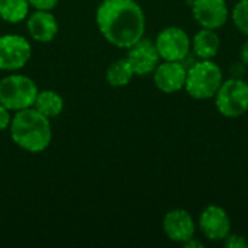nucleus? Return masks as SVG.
I'll return each mask as SVG.
<instances>
[{
    "label": "nucleus",
    "mask_w": 248,
    "mask_h": 248,
    "mask_svg": "<svg viewBox=\"0 0 248 248\" xmlns=\"http://www.w3.org/2000/svg\"><path fill=\"white\" fill-rule=\"evenodd\" d=\"M103 38L116 48L128 49L145 35V13L135 0H103L96 10Z\"/></svg>",
    "instance_id": "1"
},
{
    "label": "nucleus",
    "mask_w": 248,
    "mask_h": 248,
    "mask_svg": "<svg viewBox=\"0 0 248 248\" xmlns=\"http://www.w3.org/2000/svg\"><path fill=\"white\" fill-rule=\"evenodd\" d=\"M13 142L28 153L45 151L52 140L49 118L44 116L33 106L15 112L9 125Z\"/></svg>",
    "instance_id": "2"
},
{
    "label": "nucleus",
    "mask_w": 248,
    "mask_h": 248,
    "mask_svg": "<svg viewBox=\"0 0 248 248\" xmlns=\"http://www.w3.org/2000/svg\"><path fill=\"white\" fill-rule=\"evenodd\" d=\"M222 81V68L214 60H198L187 67L185 90L195 100H209L215 97Z\"/></svg>",
    "instance_id": "3"
},
{
    "label": "nucleus",
    "mask_w": 248,
    "mask_h": 248,
    "mask_svg": "<svg viewBox=\"0 0 248 248\" xmlns=\"http://www.w3.org/2000/svg\"><path fill=\"white\" fill-rule=\"evenodd\" d=\"M38 92L36 83L23 74H10L0 80V103L13 113L32 108Z\"/></svg>",
    "instance_id": "4"
},
{
    "label": "nucleus",
    "mask_w": 248,
    "mask_h": 248,
    "mask_svg": "<svg viewBox=\"0 0 248 248\" xmlns=\"http://www.w3.org/2000/svg\"><path fill=\"white\" fill-rule=\"evenodd\" d=\"M214 99L217 110L224 118H240L248 112V83L240 77L224 80Z\"/></svg>",
    "instance_id": "5"
},
{
    "label": "nucleus",
    "mask_w": 248,
    "mask_h": 248,
    "mask_svg": "<svg viewBox=\"0 0 248 248\" xmlns=\"http://www.w3.org/2000/svg\"><path fill=\"white\" fill-rule=\"evenodd\" d=\"M161 61H185L192 52V39L179 26L161 29L154 41Z\"/></svg>",
    "instance_id": "6"
},
{
    "label": "nucleus",
    "mask_w": 248,
    "mask_h": 248,
    "mask_svg": "<svg viewBox=\"0 0 248 248\" xmlns=\"http://www.w3.org/2000/svg\"><path fill=\"white\" fill-rule=\"evenodd\" d=\"M32 55V46L29 41L16 33H7L0 36V70L17 71L23 68Z\"/></svg>",
    "instance_id": "7"
},
{
    "label": "nucleus",
    "mask_w": 248,
    "mask_h": 248,
    "mask_svg": "<svg viewBox=\"0 0 248 248\" xmlns=\"http://www.w3.org/2000/svg\"><path fill=\"white\" fill-rule=\"evenodd\" d=\"M198 228L208 241L222 243L232 230L228 212L219 205H208L198 219Z\"/></svg>",
    "instance_id": "8"
},
{
    "label": "nucleus",
    "mask_w": 248,
    "mask_h": 248,
    "mask_svg": "<svg viewBox=\"0 0 248 248\" xmlns=\"http://www.w3.org/2000/svg\"><path fill=\"white\" fill-rule=\"evenodd\" d=\"M190 9L201 28L214 31L224 28L231 15L227 0H192Z\"/></svg>",
    "instance_id": "9"
},
{
    "label": "nucleus",
    "mask_w": 248,
    "mask_h": 248,
    "mask_svg": "<svg viewBox=\"0 0 248 248\" xmlns=\"http://www.w3.org/2000/svg\"><path fill=\"white\" fill-rule=\"evenodd\" d=\"M196 228L198 224L195 222L192 214L183 208L171 209L163 218V231L173 243L185 244L187 240L195 237Z\"/></svg>",
    "instance_id": "10"
},
{
    "label": "nucleus",
    "mask_w": 248,
    "mask_h": 248,
    "mask_svg": "<svg viewBox=\"0 0 248 248\" xmlns=\"http://www.w3.org/2000/svg\"><path fill=\"white\" fill-rule=\"evenodd\" d=\"M126 60L129 61L135 76H148L153 74L157 65L161 62L160 54L154 41L141 38L132 46L128 48Z\"/></svg>",
    "instance_id": "11"
},
{
    "label": "nucleus",
    "mask_w": 248,
    "mask_h": 248,
    "mask_svg": "<svg viewBox=\"0 0 248 248\" xmlns=\"http://www.w3.org/2000/svg\"><path fill=\"white\" fill-rule=\"evenodd\" d=\"M187 67L183 61H161L153 73L155 87L167 94L185 89Z\"/></svg>",
    "instance_id": "12"
},
{
    "label": "nucleus",
    "mask_w": 248,
    "mask_h": 248,
    "mask_svg": "<svg viewBox=\"0 0 248 248\" xmlns=\"http://www.w3.org/2000/svg\"><path fill=\"white\" fill-rule=\"evenodd\" d=\"M26 28L32 39L36 42H51L58 33V22L51 10H35L28 15Z\"/></svg>",
    "instance_id": "13"
},
{
    "label": "nucleus",
    "mask_w": 248,
    "mask_h": 248,
    "mask_svg": "<svg viewBox=\"0 0 248 248\" xmlns=\"http://www.w3.org/2000/svg\"><path fill=\"white\" fill-rule=\"evenodd\" d=\"M221 49V38L214 29L201 28L192 38V52L198 60H214Z\"/></svg>",
    "instance_id": "14"
},
{
    "label": "nucleus",
    "mask_w": 248,
    "mask_h": 248,
    "mask_svg": "<svg viewBox=\"0 0 248 248\" xmlns=\"http://www.w3.org/2000/svg\"><path fill=\"white\" fill-rule=\"evenodd\" d=\"M33 108L46 118H55L62 112L64 100L61 94H58L54 90H42L38 92Z\"/></svg>",
    "instance_id": "15"
},
{
    "label": "nucleus",
    "mask_w": 248,
    "mask_h": 248,
    "mask_svg": "<svg viewBox=\"0 0 248 248\" xmlns=\"http://www.w3.org/2000/svg\"><path fill=\"white\" fill-rule=\"evenodd\" d=\"M134 76H135V73H134L129 61L126 60V57L113 61L106 70V81L112 87H125V86H128L132 81Z\"/></svg>",
    "instance_id": "16"
},
{
    "label": "nucleus",
    "mask_w": 248,
    "mask_h": 248,
    "mask_svg": "<svg viewBox=\"0 0 248 248\" xmlns=\"http://www.w3.org/2000/svg\"><path fill=\"white\" fill-rule=\"evenodd\" d=\"M28 0H0V17L9 23H19L29 15Z\"/></svg>",
    "instance_id": "17"
},
{
    "label": "nucleus",
    "mask_w": 248,
    "mask_h": 248,
    "mask_svg": "<svg viewBox=\"0 0 248 248\" xmlns=\"http://www.w3.org/2000/svg\"><path fill=\"white\" fill-rule=\"evenodd\" d=\"M230 17L232 19L235 28L243 35L248 36V0H238L232 7Z\"/></svg>",
    "instance_id": "18"
},
{
    "label": "nucleus",
    "mask_w": 248,
    "mask_h": 248,
    "mask_svg": "<svg viewBox=\"0 0 248 248\" xmlns=\"http://www.w3.org/2000/svg\"><path fill=\"white\" fill-rule=\"evenodd\" d=\"M222 243L227 248H248L247 238L238 234H230Z\"/></svg>",
    "instance_id": "19"
},
{
    "label": "nucleus",
    "mask_w": 248,
    "mask_h": 248,
    "mask_svg": "<svg viewBox=\"0 0 248 248\" xmlns=\"http://www.w3.org/2000/svg\"><path fill=\"white\" fill-rule=\"evenodd\" d=\"M28 1L36 10H52L58 4V0H28Z\"/></svg>",
    "instance_id": "20"
},
{
    "label": "nucleus",
    "mask_w": 248,
    "mask_h": 248,
    "mask_svg": "<svg viewBox=\"0 0 248 248\" xmlns=\"http://www.w3.org/2000/svg\"><path fill=\"white\" fill-rule=\"evenodd\" d=\"M10 121H12V112L4 105L0 103V132L9 129Z\"/></svg>",
    "instance_id": "21"
},
{
    "label": "nucleus",
    "mask_w": 248,
    "mask_h": 248,
    "mask_svg": "<svg viewBox=\"0 0 248 248\" xmlns=\"http://www.w3.org/2000/svg\"><path fill=\"white\" fill-rule=\"evenodd\" d=\"M186 248H203L205 247V244L201 241V240H198L196 237H193V238H190V240H187L185 244H183Z\"/></svg>",
    "instance_id": "22"
},
{
    "label": "nucleus",
    "mask_w": 248,
    "mask_h": 248,
    "mask_svg": "<svg viewBox=\"0 0 248 248\" xmlns=\"http://www.w3.org/2000/svg\"><path fill=\"white\" fill-rule=\"evenodd\" d=\"M240 57H241V61H243V64L248 67V39L243 44V46H241V51H240Z\"/></svg>",
    "instance_id": "23"
}]
</instances>
